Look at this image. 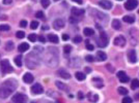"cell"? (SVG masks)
I'll use <instances>...</instances> for the list:
<instances>
[{"mask_svg":"<svg viewBox=\"0 0 139 103\" xmlns=\"http://www.w3.org/2000/svg\"><path fill=\"white\" fill-rule=\"evenodd\" d=\"M138 13H139V10H138Z\"/></svg>","mask_w":139,"mask_h":103,"instance_id":"cell-59","label":"cell"},{"mask_svg":"<svg viewBox=\"0 0 139 103\" xmlns=\"http://www.w3.org/2000/svg\"><path fill=\"white\" fill-rule=\"evenodd\" d=\"M25 63H26V66H27L29 69H35V68L39 67L40 64H41V57H40V55L36 54L35 52H31V53H29L28 56L26 57Z\"/></svg>","mask_w":139,"mask_h":103,"instance_id":"cell-3","label":"cell"},{"mask_svg":"<svg viewBox=\"0 0 139 103\" xmlns=\"http://www.w3.org/2000/svg\"><path fill=\"white\" fill-rule=\"evenodd\" d=\"M33 52H35L36 54L41 55V54L44 52V49H43V47H41V46H34V47H33Z\"/></svg>","mask_w":139,"mask_h":103,"instance_id":"cell-34","label":"cell"},{"mask_svg":"<svg viewBox=\"0 0 139 103\" xmlns=\"http://www.w3.org/2000/svg\"><path fill=\"white\" fill-rule=\"evenodd\" d=\"M35 17H36V19H45V14H44V12L42 10H39L35 13Z\"/></svg>","mask_w":139,"mask_h":103,"instance_id":"cell-35","label":"cell"},{"mask_svg":"<svg viewBox=\"0 0 139 103\" xmlns=\"http://www.w3.org/2000/svg\"><path fill=\"white\" fill-rule=\"evenodd\" d=\"M117 92H118V94H121V95H127V94H128V90H127L126 88H124V87H119V88L117 89Z\"/></svg>","mask_w":139,"mask_h":103,"instance_id":"cell-31","label":"cell"},{"mask_svg":"<svg viewBox=\"0 0 139 103\" xmlns=\"http://www.w3.org/2000/svg\"><path fill=\"white\" fill-rule=\"evenodd\" d=\"M85 60L87 61V62H93V60H94V58H93V56H91V55H86L85 56Z\"/></svg>","mask_w":139,"mask_h":103,"instance_id":"cell-41","label":"cell"},{"mask_svg":"<svg viewBox=\"0 0 139 103\" xmlns=\"http://www.w3.org/2000/svg\"><path fill=\"white\" fill-rule=\"evenodd\" d=\"M31 92H32L33 94L40 95V94H42V93L44 92V88L42 87V85L35 84V85H33V86L31 87Z\"/></svg>","mask_w":139,"mask_h":103,"instance_id":"cell-12","label":"cell"},{"mask_svg":"<svg viewBox=\"0 0 139 103\" xmlns=\"http://www.w3.org/2000/svg\"><path fill=\"white\" fill-rule=\"evenodd\" d=\"M113 43H114L116 46H121V47H123V46H125V45H126L127 40H126V38H125L124 36L119 35V36H117V37H115V38H114Z\"/></svg>","mask_w":139,"mask_h":103,"instance_id":"cell-9","label":"cell"},{"mask_svg":"<svg viewBox=\"0 0 139 103\" xmlns=\"http://www.w3.org/2000/svg\"><path fill=\"white\" fill-rule=\"evenodd\" d=\"M41 3H42V6L47 8L49 5H50V0H41Z\"/></svg>","mask_w":139,"mask_h":103,"instance_id":"cell-36","label":"cell"},{"mask_svg":"<svg viewBox=\"0 0 139 103\" xmlns=\"http://www.w3.org/2000/svg\"><path fill=\"white\" fill-rule=\"evenodd\" d=\"M131 88L133 89V90H136V89H138L139 88V80H133L132 81V83H131Z\"/></svg>","mask_w":139,"mask_h":103,"instance_id":"cell-30","label":"cell"},{"mask_svg":"<svg viewBox=\"0 0 139 103\" xmlns=\"http://www.w3.org/2000/svg\"><path fill=\"white\" fill-rule=\"evenodd\" d=\"M118 1H122V0H118Z\"/></svg>","mask_w":139,"mask_h":103,"instance_id":"cell-58","label":"cell"},{"mask_svg":"<svg viewBox=\"0 0 139 103\" xmlns=\"http://www.w3.org/2000/svg\"><path fill=\"white\" fill-rule=\"evenodd\" d=\"M87 99H88L90 102L97 103L98 101H99V96H98L97 94H94V93H91V92H89V93L87 94Z\"/></svg>","mask_w":139,"mask_h":103,"instance_id":"cell-18","label":"cell"},{"mask_svg":"<svg viewBox=\"0 0 139 103\" xmlns=\"http://www.w3.org/2000/svg\"><path fill=\"white\" fill-rule=\"evenodd\" d=\"M48 40L51 43H58L59 42V38L56 34H49L48 35Z\"/></svg>","mask_w":139,"mask_h":103,"instance_id":"cell-20","label":"cell"},{"mask_svg":"<svg viewBox=\"0 0 139 103\" xmlns=\"http://www.w3.org/2000/svg\"><path fill=\"white\" fill-rule=\"evenodd\" d=\"M86 49H87V50H89V51H93L94 46H93L91 43H89L88 41H86Z\"/></svg>","mask_w":139,"mask_h":103,"instance_id":"cell-43","label":"cell"},{"mask_svg":"<svg viewBox=\"0 0 139 103\" xmlns=\"http://www.w3.org/2000/svg\"><path fill=\"white\" fill-rule=\"evenodd\" d=\"M54 1H59V0H54Z\"/></svg>","mask_w":139,"mask_h":103,"instance_id":"cell-55","label":"cell"},{"mask_svg":"<svg viewBox=\"0 0 139 103\" xmlns=\"http://www.w3.org/2000/svg\"><path fill=\"white\" fill-rule=\"evenodd\" d=\"M19 1H23V0H19Z\"/></svg>","mask_w":139,"mask_h":103,"instance_id":"cell-57","label":"cell"},{"mask_svg":"<svg viewBox=\"0 0 139 103\" xmlns=\"http://www.w3.org/2000/svg\"><path fill=\"white\" fill-rule=\"evenodd\" d=\"M124 22H126L128 24H133L135 22V18L133 15H125L124 17Z\"/></svg>","mask_w":139,"mask_h":103,"instance_id":"cell-25","label":"cell"},{"mask_svg":"<svg viewBox=\"0 0 139 103\" xmlns=\"http://www.w3.org/2000/svg\"><path fill=\"white\" fill-rule=\"evenodd\" d=\"M134 98H135L136 100H139V93H136V94L134 95Z\"/></svg>","mask_w":139,"mask_h":103,"instance_id":"cell-53","label":"cell"},{"mask_svg":"<svg viewBox=\"0 0 139 103\" xmlns=\"http://www.w3.org/2000/svg\"><path fill=\"white\" fill-rule=\"evenodd\" d=\"M39 25H40V23H39L37 21H32L31 24H30V28L33 29V30H35V29L39 27Z\"/></svg>","mask_w":139,"mask_h":103,"instance_id":"cell-33","label":"cell"},{"mask_svg":"<svg viewBox=\"0 0 139 103\" xmlns=\"http://www.w3.org/2000/svg\"><path fill=\"white\" fill-rule=\"evenodd\" d=\"M36 38H37V37H36V35H35V34H33V33H31V34H29V35H28V39H29L31 42H34V41L36 40Z\"/></svg>","mask_w":139,"mask_h":103,"instance_id":"cell-38","label":"cell"},{"mask_svg":"<svg viewBox=\"0 0 139 103\" xmlns=\"http://www.w3.org/2000/svg\"><path fill=\"white\" fill-rule=\"evenodd\" d=\"M15 64L18 66V67H21L22 66V56L21 55H18L15 57Z\"/></svg>","mask_w":139,"mask_h":103,"instance_id":"cell-28","label":"cell"},{"mask_svg":"<svg viewBox=\"0 0 139 103\" xmlns=\"http://www.w3.org/2000/svg\"><path fill=\"white\" fill-rule=\"evenodd\" d=\"M137 5H138L137 0H127V2H125V8L127 10H133L137 7Z\"/></svg>","mask_w":139,"mask_h":103,"instance_id":"cell-8","label":"cell"},{"mask_svg":"<svg viewBox=\"0 0 139 103\" xmlns=\"http://www.w3.org/2000/svg\"><path fill=\"white\" fill-rule=\"evenodd\" d=\"M33 80H34V77H33V75L31 73H25L24 76H23V81L26 84H31L33 82Z\"/></svg>","mask_w":139,"mask_h":103,"instance_id":"cell-19","label":"cell"},{"mask_svg":"<svg viewBox=\"0 0 139 103\" xmlns=\"http://www.w3.org/2000/svg\"><path fill=\"white\" fill-rule=\"evenodd\" d=\"M133 101H132V98H130V97H125L124 99H123V101H122V103H132Z\"/></svg>","mask_w":139,"mask_h":103,"instance_id":"cell-42","label":"cell"},{"mask_svg":"<svg viewBox=\"0 0 139 103\" xmlns=\"http://www.w3.org/2000/svg\"><path fill=\"white\" fill-rule=\"evenodd\" d=\"M84 70H85V72H86V73H89V72H91V69H90L89 67H85V68H84Z\"/></svg>","mask_w":139,"mask_h":103,"instance_id":"cell-51","label":"cell"},{"mask_svg":"<svg viewBox=\"0 0 139 103\" xmlns=\"http://www.w3.org/2000/svg\"><path fill=\"white\" fill-rule=\"evenodd\" d=\"M69 38H70V36L68 34H64V35H62V39H64V40H68Z\"/></svg>","mask_w":139,"mask_h":103,"instance_id":"cell-50","label":"cell"},{"mask_svg":"<svg viewBox=\"0 0 139 103\" xmlns=\"http://www.w3.org/2000/svg\"><path fill=\"white\" fill-rule=\"evenodd\" d=\"M71 51H72V46H71V45L67 44V45H65V46H64V52H65V55H69L70 53H71Z\"/></svg>","mask_w":139,"mask_h":103,"instance_id":"cell-32","label":"cell"},{"mask_svg":"<svg viewBox=\"0 0 139 103\" xmlns=\"http://www.w3.org/2000/svg\"><path fill=\"white\" fill-rule=\"evenodd\" d=\"M75 76H76V78H77L78 81H80V82H82V81H84V80L86 78V75H85L83 72H80V71L76 72Z\"/></svg>","mask_w":139,"mask_h":103,"instance_id":"cell-26","label":"cell"},{"mask_svg":"<svg viewBox=\"0 0 139 103\" xmlns=\"http://www.w3.org/2000/svg\"><path fill=\"white\" fill-rule=\"evenodd\" d=\"M91 82H92L93 86L96 88H98V89H101V88L104 87V82H103V80L101 77H93L91 80Z\"/></svg>","mask_w":139,"mask_h":103,"instance_id":"cell-13","label":"cell"},{"mask_svg":"<svg viewBox=\"0 0 139 103\" xmlns=\"http://www.w3.org/2000/svg\"><path fill=\"white\" fill-rule=\"evenodd\" d=\"M10 27L8 25H0V31H8Z\"/></svg>","mask_w":139,"mask_h":103,"instance_id":"cell-39","label":"cell"},{"mask_svg":"<svg viewBox=\"0 0 139 103\" xmlns=\"http://www.w3.org/2000/svg\"><path fill=\"white\" fill-rule=\"evenodd\" d=\"M72 15L73 17H76V18H79V17H81V15H83L84 14V9H78V8H76V7H73L72 8Z\"/></svg>","mask_w":139,"mask_h":103,"instance_id":"cell-17","label":"cell"},{"mask_svg":"<svg viewBox=\"0 0 139 103\" xmlns=\"http://www.w3.org/2000/svg\"><path fill=\"white\" fill-rule=\"evenodd\" d=\"M17 87H18V82L16 80H14V78L6 80L0 87V97L7 98L17 89Z\"/></svg>","mask_w":139,"mask_h":103,"instance_id":"cell-2","label":"cell"},{"mask_svg":"<svg viewBox=\"0 0 139 103\" xmlns=\"http://www.w3.org/2000/svg\"><path fill=\"white\" fill-rule=\"evenodd\" d=\"M57 75L60 76V77L64 78V80H70V78H71V74H70L67 70H65V69H59V70H57Z\"/></svg>","mask_w":139,"mask_h":103,"instance_id":"cell-15","label":"cell"},{"mask_svg":"<svg viewBox=\"0 0 139 103\" xmlns=\"http://www.w3.org/2000/svg\"><path fill=\"white\" fill-rule=\"evenodd\" d=\"M97 59H98V61H105L107 59V55L104 52L99 51V52H97Z\"/></svg>","mask_w":139,"mask_h":103,"instance_id":"cell-22","label":"cell"},{"mask_svg":"<svg viewBox=\"0 0 139 103\" xmlns=\"http://www.w3.org/2000/svg\"><path fill=\"white\" fill-rule=\"evenodd\" d=\"M12 103H27L28 102V97L25 94L22 93H17L11 97Z\"/></svg>","mask_w":139,"mask_h":103,"instance_id":"cell-6","label":"cell"},{"mask_svg":"<svg viewBox=\"0 0 139 103\" xmlns=\"http://www.w3.org/2000/svg\"><path fill=\"white\" fill-rule=\"evenodd\" d=\"M128 56V60L131 62V63H136L137 61V54H136V51L134 50H130L127 54Z\"/></svg>","mask_w":139,"mask_h":103,"instance_id":"cell-11","label":"cell"},{"mask_svg":"<svg viewBox=\"0 0 139 103\" xmlns=\"http://www.w3.org/2000/svg\"><path fill=\"white\" fill-rule=\"evenodd\" d=\"M73 41H74V43H79V42H81V41H82V37H81V36H79V35H77L76 37H74Z\"/></svg>","mask_w":139,"mask_h":103,"instance_id":"cell-40","label":"cell"},{"mask_svg":"<svg viewBox=\"0 0 139 103\" xmlns=\"http://www.w3.org/2000/svg\"><path fill=\"white\" fill-rule=\"evenodd\" d=\"M65 25H66V22H65L62 19H56V20L53 22V27H54V29H56V30L62 29V28L65 27Z\"/></svg>","mask_w":139,"mask_h":103,"instance_id":"cell-10","label":"cell"},{"mask_svg":"<svg viewBox=\"0 0 139 103\" xmlns=\"http://www.w3.org/2000/svg\"><path fill=\"white\" fill-rule=\"evenodd\" d=\"M78 98H79V99H83V98H84L83 92H78Z\"/></svg>","mask_w":139,"mask_h":103,"instance_id":"cell-48","label":"cell"},{"mask_svg":"<svg viewBox=\"0 0 139 103\" xmlns=\"http://www.w3.org/2000/svg\"><path fill=\"white\" fill-rule=\"evenodd\" d=\"M112 27H113L114 30H119V29H122V23H121V21L117 20V19H114V20L112 21Z\"/></svg>","mask_w":139,"mask_h":103,"instance_id":"cell-21","label":"cell"},{"mask_svg":"<svg viewBox=\"0 0 139 103\" xmlns=\"http://www.w3.org/2000/svg\"><path fill=\"white\" fill-rule=\"evenodd\" d=\"M117 77H118L119 82H122V83H128L129 80H130L129 76L126 74L125 71H118L117 72Z\"/></svg>","mask_w":139,"mask_h":103,"instance_id":"cell-14","label":"cell"},{"mask_svg":"<svg viewBox=\"0 0 139 103\" xmlns=\"http://www.w3.org/2000/svg\"><path fill=\"white\" fill-rule=\"evenodd\" d=\"M83 33H84V35H86V36H92V35L94 34V30L91 29V28H85V29L83 30Z\"/></svg>","mask_w":139,"mask_h":103,"instance_id":"cell-27","label":"cell"},{"mask_svg":"<svg viewBox=\"0 0 139 103\" xmlns=\"http://www.w3.org/2000/svg\"><path fill=\"white\" fill-rule=\"evenodd\" d=\"M11 2H12V0H3V4H6V5L10 4Z\"/></svg>","mask_w":139,"mask_h":103,"instance_id":"cell-49","label":"cell"},{"mask_svg":"<svg viewBox=\"0 0 139 103\" xmlns=\"http://www.w3.org/2000/svg\"><path fill=\"white\" fill-rule=\"evenodd\" d=\"M37 38H39V40H40L41 42H43V43H45V42H46V38H45L44 36H42V35H40V36H39Z\"/></svg>","mask_w":139,"mask_h":103,"instance_id":"cell-46","label":"cell"},{"mask_svg":"<svg viewBox=\"0 0 139 103\" xmlns=\"http://www.w3.org/2000/svg\"><path fill=\"white\" fill-rule=\"evenodd\" d=\"M42 29H43V30H49V27H48V26H47V25H46V26H45V25H44V26H43V28H42Z\"/></svg>","mask_w":139,"mask_h":103,"instance_id":"cell-54","label":"cell"},{"mask_svg":"<svg viewBox=\"0 0 139 103\" xmlns=\"http://www.w3.org/2000/svg\"><path fill=\"white\" fill-rule=\"evenodd\" d=\"M55 85H56V87L59 89V90H61V91H68L69 89H68V86L66 85V84H64V83H61V82H56L55 83Z\"/></svg>","mask_w":139,"mask_h":103,"instance_id":"cell-24","label":"cell"},{"mask_svg":"<svg viewBox=\"0 0 139 103\" xmlns=\"http://www.w3.org/2000/svg\"><path fill=\"white\" fill-rule=\"evenodd\" d=\"M73 1H75L76 3H78V4H82L83 3V1L82 0H73Z\"/></svg>","mask_w":139,"mask_h":103,"instance_id":"cell-52","label":"cell"},{"mask_svg":"<svg viewBox=\"0 0 139 103\" xmlns=\"http://www.w3.org/2000/svg\"><path fill=\"white\" fill-rule=\"evenodd\" d=\"M109 43V38H108V35L106 34V32L102 31L101 30V33H100V36L97 38V44L99 47H106Z\"/></svg>","mask_w":139,"mask_h":103,"instance_id":"cell-4","label":"cell"},{"mask_svg":"<svg viewBox=\"0 0 139 103\" xmlns=\"http://www.w3.org/2000/svg\"><path fill=\"white\" fill-rule=\"evenodd\" d=\"M20 26H21V27H26V26H27V22H26L25 20L21 21V22H20Z\"/></svg>","mask_w":139,"mask_h":103,"instance_id":"cell-47","label":"cell"},{"mask_svg":"<svg viewBox=\"0 0 139 103\" xmlns=\"http://www.w3.org/2000/svg\"><path fill=\"white\" fill-rule=\"evenodd\" d=\"M30 103H36V102H30Z\"/></svg>","mask_w":139,"mask_h":103,"instance_id":"cell-56","label":"cell"},{"mask_svg":"<svg viewBox=\"0 0 139 103\" xmlns=\"http://www.w3.org/2000/svg\"><path fill=\"white\" fill-rule=\"evenodd\" d=\"M16 36L18 37V38H24L25 37V32L24 31H18L17 33H16Z\"/></svg>","mask_w":139,"mask_h":103,"instance_id":"cell-37","label":"cell"},{"mask_svg":"<svg viewBox=\"0 0 139 103\" xmlns=\"http://www.w3.org/2000/svg\"><path fill=\"white\" fill-rule=\"evenodd\" d=\"M47 53L44 57V60L46 62V64L50 67H56L58 65V62H59V58H58V49L56 47H53V46H49L47 49Z\"/></svg>","mask_w":139,"mask_h":103,"instance_id":"cell-1","label":"cell"},{"mask_svg":"<svg viewBox=\"0 0 139 103\" xmlns=\"http://www.w3.org/2000/svg\"><path fill=\"white\" fill-rule=\"evenodd\" d=\"M14 42L12 41H10V40H8L6 43H5V50L6 51H8V52H10V51H12V49H14Z\"/></svg>","mask_w":139,"mask_h":103,"instance_id":"cell-29","label":"cell"},{"mask_svg":"<svg viewBox=\"0 0 139 103\" xmlns=\"http://www.w3.org/2000/svg\"><path fill=\"white\" fill-rule=\"evenodd\" d=\"M0 65H1V68H2V72L3 73H10V72H12V67L10 66V64H9V61L8 60H2L1 61V63H0Z\"/></svg>","mask_w":139,"mask_h":103,"instance_id":"cell-7","label":"cell"},{"mask_svg":"<svg viewBox=\"0 0 139 103\" xmlns=\"http://www.w3.org/2000/svg\"><path fill=\"white\" fill-rule=\"evenodd\" d=\"M28 49H29V44L26 43V42H22V43H20V45H19V47H18L19 52H21V53L28 51Z\"/></svg>","mask_w":139,"mask_h":103,"instance_id":"cell-23","label":"cell"},{"mask_svg":"<svg viewBox=\"0 0 139 103\" xmlns=\"http://www.w3.org/2000/svg\"><path fill=\"white\" fill-rule=\"evenodd\" d=\"M70 22L71 23H77L78 22V18H76V17H70Z\"/></svg>","mask_w":139,"mask_h":103,"instance_id":"cell-44","label":"cell"},{"mask_svg":"<svg viewBox=\"0 0 139 103\" xmlns=\"http://www.w3.org/2000/svg\"><path fill=\"white\" fill-rule=\"evenodd\" d=\"M91 14L94 17V19H96V20H98V21L102 22L103 24H107L109 17H108L106 13H103V12H101V11L97 10V9H93V10H91Z\"/></svg>","mask_w":139,"mask_h":103,"instance_id":"cell-5","label":"cell"},{"mask_svg":"<svg viewBox=\"0 0 139 103\" xmlns=\"http://www.w3.org/2000/svg\"><path fill=\"white\" fill-rule=\"evenodd\" d=\"M106 67H107V69H108V71H110V72H114V68L110 65V64H107L106 65Z\"/></svg>","mask_w":139,"mask_h":103,"instance_id":"cell-45","label":"cell"},{"mask_svg":"<svg viewBox=\"0 0 139 103\" xmlns=\"http://www.w3.org/2000/svg\"><path fill=\"white\" fill-rule=\"evenodd\" d=\"M99 5L101 7H103L104 9H110V8H112V2H110L109 0H101L99 2Z\"/></svg>","mask_w":139,"mask_h":103,"instance_id":"cell-16","label":"cell"}]
</instances>
